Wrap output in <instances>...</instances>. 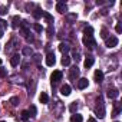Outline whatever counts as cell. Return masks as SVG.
<instances>
[{"label": "cell", "instance_id": "cell-1", "mask_svg": "<svg viewBox=\"0 0 122 122\" xmlns=\"http://www.w3.org/2000/svg\"><path fill=\"white\" fill-rule=\"evenodd\" d=\"M96 102H98V106L95 108V113H96V116L98 118H105V106H103V103H102V99L101 98H98L96 99Z\"/></svg>", "mask_w": 122, "mask_h": 122}, {"label": "cell", "instance_id": "cell-2", "mask_svg": "<svg viewBox=\"0 0 122 122\" xmlns=\"http://www.w3.org/2000/svg\"><path fill=\"white\" fill-rule=\"evenodd\" d=\"M55 63H56V56H55L53 52H49L46 55V65L47 66H55Z\"/></svg>", "mask_w": 122, "mask_h": 122}, {"label": "cell", "instance_id": "cell-3", "mask_svg": "<svg viewBox=\"0 0 122 122\" xmlns=\"http://www.w3.org/2000/svg\"><path fill=\"white\" fill-rule=\"evenodd\" d=\"M62 72H60V71H55L53 73H52V76H50V79H52V85L53 83H57L59 81H62Z\"/></svg>", "mask_w": 122, "mask_h": 122}, {"label": "cell", "instance_id": "cell-4", "mask_svg": "<svg viewBox=\"0 0 122 122\" xmlns=\"http://www.w3.org/2000/svg\"><path fill=\"white\" fill-rule=\"evenodd\" d=\"M105 45H106V47H115L116 45H118V37L116 36H111V37H108L106 39V42H105Z\"/></svg>", "mask_w": 122, "mask_h": 122}, {"label": "cell", "instance_id": "cell-5", "mask_svg": "<svg viewBox=\"0 0 122 122\" xmlns=\"http://www.w3.org/2000/svg\"><path fill=\"white\" fill-rule=\"evenodd\" d=\"M69 78H71V81H75V82H76V79L79 78V69H78V66H73V68L71 69Z\"/></svg>", "mask_w": 122, "mask_h": 122}, {"label": "cell", "instance_id": "cell-6", "mask_svg": "<svg viewBox=\"0 0 122 122\" xmlns=\"http://www.w3.org/2000/svg\"><path fill=\"white\" fill-rule=\"evenodd\" d=\"M56 12H59V13H66V12H68L66 3H63V2H57V3H56Z\"/></svg>", "mask_w": 122, "mask_h": 122}, {"label": "cell", "instance_id": "cell-7", "mask_svg": "<svg viewBox=\"0 0 122 122\" xmlns=\"http://www.w3.org/2000/svg\"><path fill=\"white\" fill-rule=\"evenodd\" d=\"M82 42H83V45L86 46V47H93L96 43H95V40H93V37H88V36H85L83 39H82Z\"/></svg>", "mask_w": 122, "mask_h": 122}, {"label": "cell", "instance_id": "cell-8", "mask_svg": "<svg viewBox=\"0 0 122 122\" xmlns=\"http://www.w3.org/2000/svg\"><path fill=\"white\" fill-rule=\"evenodd\" d=\"M93 78H95V82L96 83H101L102 81H103V72L102 71H95V75H93Z\"/></svg>", "mask_w": 122, "mask_h": 122}, {"label": "cell", "instance_id": "cell-9", "mask_svg": "<svg viewBox=\"0 0 122 122\" xmlns=\"http://www.w3.org/2000/svg\"><path fill=\"white\" fill-rule=\"evenodd\" d=\"M88 85H89V82H88L86 78H81L78 81V88L79 89H85V88H88Z\"/></svg>", "mask_w": 122, "mask_h": 122}, {"label": "cell", "instance_id": "cell-10", "mask_svg": "<svg viewBox=\"0 0 122 122\" xmlns=\"http://www.w3.org/2000/svg\"><path fill=\"white\" fill-rule=\"evenodd\" d=\"M19 63H20V56H19V55H13V56L10 57V65L16 68Z\"/></svg>", "mask_w": 122, "mask_h": 122}, {"label": "cell", "instance_id": "cell-11", "mask_svg": "<svg viewBox=\"0 0 122 122\" xmlns=\"http://www.w3.org/2000/svg\"><path fill=\"white\" fill-rule=\"evenodd\" d=\"M59 50L62 52L63 55H68V52L71 50V46H69L68 43H60V45H59Z\"/></svg>", "mask_w": 122, "mask_h": 122}, {"label": "cell", "instance_id": "cell-12", "mask_svg": "<svg viewBox=\"0 0 122 122\" xmlns=\"http://www.w3.org/2000/svg\"><path fill=\"white\" fill-rule=\"evenodd\" d=\"M71 91H72V89H71L69 85H63L62 88H60V93H62L63 96H69V95H71Z\"/></svg>", "mask_w": 122, "mask_h": 122}, {"label": "cell", "instance_id": "cell-13", "mask_svg": "<svg viewBox=\"0 0 122 122\" xmlns=\"http://www.w3.org/2000/svg\"><path fill=\"white\" fill-rule=\"evenodd\" d=\"M93 63H95V59H93L92 56H88V57L85 59V62H83L85 68H91V66H93Z\"/></svg>", "mask_w": 122, "mask_h": 122}, {"label": "cell", "instance_id": "cell-14", "mask_svg": "<svg viewBox=\"0 0 122 122\" xmlns=\"http://www.w3.org/2000/svg\"><path fill=\"white\" fill-rule=\"evenodd\" d=\"M106 95H108V98H111V99H115V98H118L119 92H118V89H109Z\"/></svg>", "mask_w": 122, "mask_h": 122}, {"label": "cell", "instance_id": "cell-15", "mask_svg": "<svg viewBox=\"0 0 122 122\" xmlns=\"http://www.w3.org/2000/svg\"><path fill=\"white\" fill-rule=\"evenodd\" d=\"M43 17H45V20L49 23V26H52V23H53V16H52L50 13H47V12H43Z\"/></svg>", "mask_w": 122, "mask_h": 122}, {"label": "cell", "instance_id": "cell-16", "mask_svg": "<svg viewBox=\"0 0 122 122\" xmlns=\"http://www.w3.org/2000/svg\"><path fill=\"white\" fill-rule=\"evenodd\" d=\"M20 22H22V20H20V17H19V16H13V19H12V27H13V29H16V27L20 25Z\"/></svg>", "mask_w": 122, "mask_h": 122}, {"label": "cell", "instance_id": "cell-17", "mask_svg": "<svg viewBox=\"0 0 122 122\" xmlns=\"http://www.w3.org/2000/svg\"><path fill=\"white\" fill-rule=\"evenodd\" d=\"M83 33H85V36L92 37V35H93V27H92V26H86V27L83 29Z\"/></svg>", "mask_w": 122, "mask_h": 122}, {"label": "cell", "instance_id": "cell-18", "mask_svg": "<svg viewBox=\"0 0 122 122\" xmlns=\"http://www.w3.org/2000/svg\"><path fill=\"white\" fill-rule=\"evenodd\" d=\"M83 121V118H82V115H79V113H73L72 116H71V122H82Z\"/></svg>", "mask_w": 122, "mask_h": 122}, {"label": "cell", "instance_id": "cell-19", "mask_svg": "<svg viewBox=\"0 0 122 122\" xmlns=\"http://www.w3.org/2000/svg\"><path fill=\"white\" fill-rule=\"evenodd\" d=\"M62 65L63 66H69L71 65V56L69 55H63V57H62Z\"/></svg>", "mask_w": 122, "mask_h": 122}, {"label": "cell", "instance_id": "cell-20", "mask_svg": "<svg viewBox=\"0 0 122 122\" xmlns=\"http://www.w3.org/2000/svg\"><path fill=\"white\" fill-rule=\"evenodd\" d=\"M39 101H40L42 103H47V101H49V96H47V93L42 92V93H40V96H39Z\"/></svg>", "mask_w": 122, "mask_h": 122}, {"label": "cell", "instance_id": "cell-21", "mask_svg": "<svg viewBox=\"0 0 122 122\" xmlns=\"http://www.w3.org/2000/svg\"><path fill=\"white\" fill-rule=\"evenodd\" d=\"M42 16H43V12H42L39 7H36L35 12H33V17H35V19H39V17H42Z\"/></svg>", "mask_w": 122, "mask_h": 122}, {"label": "cell", "instance_id": "cell-22", "mask_svg": "<svg viewBox=\"0 0 122 122\" xmlns=\"http://www.w3.org/2000/svg\"><path fill=\"white\" fill-rule=\"evenodd\" d=\"M20 118H22L23 121H26V122H27V119L30 118V115H29V111H22V113H20Z\"/></svg>", "mask_w": 122, "mask_h": 122}, {"label": "cell", "instance_id": "cell-23", "mask_svg": "<svg viewBox=\"0 0 122 122\" xmlns=\"http://www.w3.org/2000/svg\"><path fill=\"white\" fill-rule=\"evenodd\" d=\"M101 37H102V39H105V40H106V39L109 37V33H108V29H105V27H103V29L101 30Z\"/></svg>", "mask_w": 122, "mask_h": 122}, {"label": "cell", "instance_id": "cell-24", "mask_svg": "<svg viewBox=\"0 0 122 122\" xmlns=\"http://www.w3.org/2000/svg\"><path fill=\"white\" fill-rule=\"evenodd\" d=\"M36 113H37V109H36L35 105H32L30 109H29V115H30V116H36Z\"/></svg>", "mask_w": 122, "mask_h": 122}, {"label": "cell", "instance_id": "cell-25", "mask_svg": "<svg viewBox=\"0 0 122 122\" xmlns=\"http://www.w3.org/2000/svg\"><path fill=\"white\" fill-rule=\"evenodd\" d=\"M33 29H35V32H37V33H42V32H43V27H42L39 23H35V25H33Z\"/></svg>", "mask_w": 122, "mask_h": 122}, {"label": "cell", "instance_id": "cell-26", "mask_svg": "<svg viewBox=\"0 0 122 122\" xmlns=\"http://www.w3.org/2000/svg\"><path fill=\"white\" fill-rule=\"evenodd\" d=\"M69 111H71L72 113H76V111H78V103H76V102H73V103L69 106Z\"/></svg>", "mask_w": 122, "mask_h": 122}, {"label": "cell", "instance_id": "cell-27", "mask_svg": "<svg viewBox=\"0 0 122 122\" xmlns=\"http://www.w3.org/2000/svg\"><path fill=\"white\" fill-rule=\"evenodd\" d=\"M10 103H12L13 106H17V105H19V98H17V96L10 98Z\"/></svg>", "mask_w": 122, "mask_h": 122}, {"label": "cell", "instance_id": "cell-28", "mask_svg": "<svg viewBox=\"0 0 122 122\" xmlns=\"http://www.w3.org/2000/svg\"><path fill=\"white\" fill-rule=\"evenodd\" d=\"M121 112V108H119V102H115V109H113V116H116L118 113Z\"/></svg>", "mask_w": 122, "mask_h": 122}, {"label": "cell", "instance_id": "cell-29", "mask_svg": "<svg viewBox=\"0 0 122 122\" xmlns=\"http://www.w3.org/2000/svg\"><path fill=\"white\" fill-rule=\"evenodd\" d=\"M7 15V6H0V16Z\"/></svg>", "mask_w": 122, "mask_h": 122}, {"label": "cell", "instance_id": "cell-30", "mask_svg": "<svg viewBox=\"0 0 122 122\" xmlns=\"http://www.w3.org/2000/svg\"><path fill=\"white\" fill-rule=\"evenodd\" d=\"M32 53H33V52H32L30 47H25V49H23V55H25V56H30Z\"/></svg>", "mask_w": 122, "mask_h": 122}, {"label": "cell", "instance_id": "cell-31", "mask_svg": "<svg viewBox=\"0 0 122 122\" xmlns=\"http://www.w3.org/2000/svg\"><path fill=\"white\" fill-rule=\"evenodd\" d=\"M6 75H7V71L6 69H0V79H3Z\"/></svg>", "mask_w": 122, "mask_h": 122}, {"label": "cell", "instance_id": "cell-32", "mask_svg": "<svg viewBox=\"0 0 122 122\" xmlns=\"http://www.w3.org/2000/svg\"><path fill=\"white\" fill-rule=\"evenodd\" d=\"M6 26H7V25H6V22L0 19V29H2V30H5V29H6Z\"/></svg>", "mask_w": 122, "mask_h": 122}, {"label": "cell", "instance_id": "cell-33", "mask_svg": "<svg viewBox=\"0 0 122 122\" xmlns=\"http://www.w3.org/2000/svg\"><path fill=\"white\" fill-rule=\"evenodd\" d=\"M115 30H116V33H121V32H122V26H121V23H118V25H116Z\"/></svg>", "mask_w": 122, "mask_h": 122}, {"label": "cell", "instance_id": "cell-34", "mask_svg": "<svg viewBox=\"0 0 122 122\" xmlns=\"http://www.w3.org/2000/svg\"><path fill=\"white\" fill-rule=\"evenodd\" d=\"M40 57H42L40 55H35V62H36V63H39V62H40Z\"/></svg>", "mask_w": 122, "mask_h": 122}, {"label": "cell", "instance_id": "cell-35", "mask_svg": "<svg viewBox=\"0 0 122 122\" xmlns=\"http://www.w3.org/2000/svg\"><path fill=\"white\" fill-rule=\"evenodd\" d=\"M73 59L76 60V62H78L79 59H81V57H79V53H78V52H75V53H73Z\"/></svg>", "mask_w": 122, "mask_h": 122}, {"label": "cell", "instance_id": "cell-36", "mask_svg": "<svg viewBox=\"0 0 122 122\" xmlns=\"http://www.w3.org/2000/svg\"><path fill=\"white\" fill-rule=\"evenodd\" d=\"M76 17H78L76 15H68V19H69V20H75Z\"/></svg>", "mask_w": 122, "mask_h": 122}, {"label": "cell", "instance_id": "cell-37", "mask_svg": "<svg viewBox=\"0 0 122 122\" xmlns=\"http://www.w3.org/2000/svg\"><path fill=\"white\" fill-rule=\"evenodd\" d=\"M47 33H49V36H52V33H53V29H52V26H49V29H47Z\"/></svg>", "mask_w": 122, "mask_h": 122}, {"label": "cell", "instance_id": "cell-38", "mask_svg": "<svg viewBox=\"0 0 122 122\" xmlns=\"http://www.w3.org/2000/svg\"><path fill=\"white\" fill-rule=\"evenodd\" d=\"M26 39H27V42H33V40H35V39H33V36H27Z\"/></svg>", "mask_w": 122, "mask_h": 122}, {"label": "cell", "instance_id": "cell-39", "mask_svg": "<svg viewBox=\"0 0 122 122\" xmlns=\"http://www.w3.org/2000/svg\"><path fill=\"white\" fill-rule=\"evenodd\" d=\"M88 122H96V119H95V118H89Z\"/></svg>", "mask_w": 122, "mask_h": 122}, {"label": "cell", "instance_id": "cell-40", "mask_svg": "<svg viewBox=\"0 0 122 122\" xmlns=\"http://www.w3.org/2000/svg\"><path fill=\"white\" fill-rule=\"evenodd\" d=\"M3 33H5V30H2V29H0V37H3Z\"/></svg>", "mask_w": 122, "mask_h": 122}, {"label": "cell", "instance_id": "cell-41", "mask_svg": "<svg viewBox=\"0 0 122 122\" xmlns=\"http://www.w3.org/2000/svg\"><path fill=\"white\" fill-rule=\"evenodd\" d=\"M0 65H2V59H0Z\"/></svg>", "mask_w": 122, "mask_h": 122}, {"label": "cell", "instance_id": "cell-42", "mask_svg": "<svg viewBox=\"0 0 122 122\" xmlns=\"http://www.w3.org/2000/svg\"><path fill=\"white\" fill-rule=\"evenodd\" d=\"M0 122H6V121H0Z\"/></svg>", "mask_w": 122, "mask_h": 122}]
</instances>
